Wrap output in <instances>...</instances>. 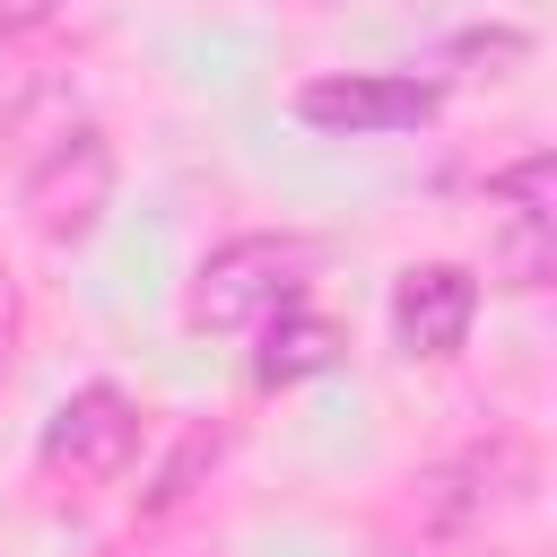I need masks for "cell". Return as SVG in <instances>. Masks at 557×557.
<instances>
[{
	"label": "cell",
	"mask_w": 557,
	"mask_h": 557,
	"mask_svg": "<svg viewBox=\"0 0 557 557\" xmlns=\"http://www.w3.org/2000/svg\"><path fill=\"white\" fill-rule=\"evenodd\" d=\"M131 453H139V400L122 383H78L52 409V426H44V470L52 479H78V487L122 479Z\"/></svg>",
	"instance_id": "obj_4"
},
{
	"label": "cell",
	"mask_w": 557,
	"mask_h": 557,
	"mask_svg": "<svg viewBox=\"0 0 557 557\" xmlns=\"http://www.w3.org/2000/svg\"><path fill=\"white\" fill-rule=\"evenodd\" d=\"M26 226L44 235V244H87L96 226H104V209H113V148H104V131L96 122H78V131H61L35 165H26Z\"/></svg>",
	"instance_id": "obj_2"
},
{
	"label": "cell",
	"mask_w": 557,
	"mask_h": 557,
	"mask_svg": "<svg viewBox=\"0 0 557 557\" xmlns=\"http://www.w3.org/2000/svg\"><path fill=\"white\" fill-rule=\"evenodd\" d=\"M305 122L322 131H409L435 113V87L426 78H392V70H366V78H313L296 96Z\"/></svg>",
	"instance_id": "obj_5"
},
{
	"label": "cell",
	"mask_w": 557,
	"mask_h": 557,
	"mask_svg": "<svg viewBox=\"0 0 557 557\" xmlns=\"http://www.w3.org/2000/svg\"><path fill=\"white\" fill-rule=\"evenodd\" d=\"M331 357H339V331H331L322 313L287 305V313L261 322V357H252V374H261V383H305V374H322Z\"/></svg>",
	"instance_id": "obj_7"
},
{
	"label": "cell",
	"mask_w": 557,
	"mask_h": 557,
	"mask_svg": "<svg viewBox=\"0 0 557 557\" xmlns=\"http://www.w3.org/2000/svg\"><path fill=\"white\" fill-rule=\"evenodd\" d=\"M296 270H305V252H296L287 235H235V244H218V252L200 261V278H191V322H200V331H261L270 313L296 305Z\"/></svg>",
	"instance_id": "obj_1"
},
{
	"label": "cell",
	"mask_w": 557,
	"mask_h": 557,
	"mask_svg": "<svg viewBox=\"0 0 557 557\" xmlns=\"http://www.w3.org/2000/svg\"><path fill=\"white\" fill-rule=\"evenodd\" d=\"M61 9H70V0H0V44H26V35H44Z\"/></svg>",
	"instance_id": "obj_8"
},
{
	"label": "cell",
	"mask_w": 557,
	"mask_h": 557,
	"mask_svg": "<svg viewBox=\"0 0 557 557\" xmlns=\"http://www.w3.org/2000/svg\"><path fill=\"white\" fill-rule=\"evenodd\" d=\"M470 313H479V278L453 270V261H426L392 287V331L409 357H453L470 339Z\"/></svg>",
	"instance_id": "obj_6"
},
{
	"label": "cell",
	"mask_w": 557,
	"mask_h": 557,
	"mask_svg": "<svg viewBox=\"0 0 557 557\" xmlns=\"http://www.w3.org/2000/svg\"><path fill=\"white\" fill-rule=\"evenodd\" d=\"M9 339H17V278L0 270V374H9Z\"/></svg>",
	"instance_id": "obj_9"
},
{
	"label": "cell",
	"mask_w": 557,
	"mask_h": 557,
	"mask_svg": "<svg viewBox=\"0 0 557 557\" xmlns=\"http://www.w3.org/2000/svg\"><path fill=\"white\" fill-rule=\"evenodd\" d=\"M557 270V165L522 157L487 183V278L496 287H548Z\"/></svg>",
	"instance_id": "obj_3"
}]
</instances>
